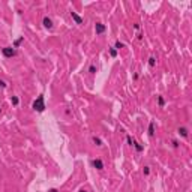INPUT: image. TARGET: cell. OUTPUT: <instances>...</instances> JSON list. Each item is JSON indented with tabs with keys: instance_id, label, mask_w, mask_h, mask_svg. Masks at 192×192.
<instances>
[{
	"instance_id": "6da1fadb",
	"label": "cell",
	"mask_w": 192,
	"mask_h": 192,
	"mask_svg": "<svg viewBox=\"0 0 192 192\" xmlns=\"http://www.w3.org/2000/svg\"><path fill=\"white\" fill-rule=\"evenodd\" d=\"M32 108L35 110V111H38V113H44L45 111V96L44 95H39L38 98H36L35 101H33V104H32Z\"/></svg>"
},
{
	"instance_id": "7a4b0ae2",
	"label": "cell",
	"mask_w": 192,
	"mask_h": 192,
	"mask_svg": "<svg viewBox=\"0 0 192 192\" xmlns=\"http://www.w3.org/2000/svg\"><path fill=\"white\" fill-rule=\"evenodd\" d=\"M2 54L5 56L6 59H12V57L17 56V50L14 47H3L2 48Z\"/></svg>"
},
{
	"instance_id": "3957f363",
	"label": "cell",
	"mask_w": 192,
	"mask_h": 192,
	"mask_svg": "<svg viewBox=\"0 0 192 192\" xmlns=\"http://www.w3.org/2000/svg\"><path fill=\"white\" fill-rule=\"evenodd\" d=\"M105 30H107V26H105L104 23H96L95 24V33H96V36L104 35V33H105Z\"/></svg>"
},
{
	"instance_id": "277c9868",
	"label": "cell",
	"mask_w": 192,
	"mask_h": 192,
	"mask_svg": "<svg viewBox=\"0 0 192 192\" xmlns=\"http://www.w3.org/2000/svg\"><path fill=\"white\" fill-rule=\"evenodd\" d=\"M92 165H93V168H96L98 171H102L104 170V162H102V159H99V158H95V159H92Z\"/></svg>"
},
{
	"instance_id": "5b68a950",
	"label": "cell",
	"mask_w": 192,
	"mask_h": 192,
	"mask_svg": "<svg viewBox=\"0 0 192 192\" xmlns=\"http://www.w3.org/2000/svg\"><path fill=\"white\" fill-rule=\"evenodd\" d=\"M42 26H44L47 30H53V27H54L53 20H51L50 17H44L42 18Z\"/></svg>"
},
{
	"instance_id": "8992f818",
	"label": "cell",
	"mask_w": 192,
	"mask_h": 192,
	"mask_svg": "<svg viewBox=\"0 0 192 192\" xmlns=\"http://www.w3.org/2000/svg\"><path fill=\"white\" fill-rule=\"evenodd\" d=\"M155 132H156V123H155V120H150L149 129H147V135L152 138V137H155Z\"/></svg>"
},
{
	"instance_id": "52a82bcc",
	"label": "cell",
	"mask_w": 192,
	"mask_h": 192,
	"mask_svg": "<svg viewBox=\"0 0 192 192\" xmlns=\"http://www.w3.org/2000/svg\"><path fill=\"white\" fill-rule=\"evenodd\" d=\"M177 134H179L182 138H188L189 137V129H188L186 126H180L179 129H177Z\"/></svg>"
},
{
	"instance_id": "ba28073f",
	"label": "cell",
	"mask_w": 192,
	"mask_h": 192,
	"mask_svg": "<svg viewBox=\"0 0 192 192\" xmlns=\"http://www.w3.org/2000/svg\"><path fill=\"white\" fill-rule=\"evenodd\" d=\"M71 17L74 18V21H75V23L77 24H83L84 23V20L81 17H80V15H78L77 12H74V11H71Z\"/></svg>"
},
{
	"instance_id": "9c48e42d",
	"label": "cell",
	"mask_w": 192,
	"mask_h": 192,
	"mask_svg": "<svg viewBox=\"0 0 192 192\" xmlns=\"http://www.w3.org/2000/svg\"><path fill=\"white\" fill-rule=\"evenodd\" d=\"M92 141H93V144H95V146H98V147H102V146H104V141H102L99 137H96V135H93V137H92Z\"/></svg>"
},
{
	"instance_id": "30bf717a",
	"label": "cell",
	"mask_w": 192,
	"mask_h": 192,
	"mask_svg": "<svg viewBox=\"0 0 192 192\" xmlns=\"http://www.w3.org/2000/svg\"><path fill=\"white\" fill-rule=\"evenodd\" d=\"M156 99H158V107H159V108H164V107H165V98H164L162 95H158V98H156Z\"/></svg>"
},
{
	"instance_id": "8fae6325",
	"label": "cell",
	"mask_w": 192,
	"mask_h": 192,
	"mask_svg": "<svg viewBox=\"0 0 192 192\" xmlns=\"http://www.w3.org/2000/svg\"><path fill=\"white\" fill-rule=\"evenodd\" d=\"M132 147H134V149H135V152H138V153H141V152L144 150V146H143V144H140V143H137V141L134 143V146H132Z\"/></svg>"
},
{
	"instance_id": "7c38bea8",
	"label": "cell",
	"mask_w": 192,
	"mask_h": 192,
	"mask_svg": "<svg viewBox=\"0 0 192 192\" xmlns=\"http://www.w3.org/2000/svg\"><path fill=\"white\" fill-rule=\"evenodd\" d=\"M23 41H24V36H21V38H18V39H15V41H14V45H12V47H14L15 50H17V48L20 47L21 44H23Z\"/></svg>"
},
{
	"instance_id": "4fadbf2b",
	"label": "cell",
	"mask_w": 192,
	"mask_h": 192,
	"mask_svg": "<svg viewBox=\"0 0 192 192\" xmlns=\"http://www.w3.org/2000/svg\"><path fill=\"white\" fill-rule=\"evenodd\" d=\"M108 51H110V56H111V57H117V54H119V51H117L114 47H110L108 48Z\"/></svg>"
},
{
	"instance_id": "5bb4252c",
	"label": "cell",
	"mask_w": 192,
	"mask_h": 192,
	"mask_svg": "<svg viewBox=\"0 0 192 192\" xmlns=\"http://www.w3.org/2000/svg\"><path fill=\"white\" fill-rule=\"evenodd\" d=\"M114 48L119 51V50H122V48H125V44L122 41H116V44H114Z\"/></svg>"
},
{
	"instance_id": "9a60e30c",
	"label": "cell",
	"mask_w": 192,
	"mask_h": 192,
	"mask_svg": "<svg viewBox=\"0 0 192 192\" xmlns=\"http://www.w3.org/2000/svg\"><path fill=\"white\" fill-rule=\"evenodd\" d=\"M96 72H98V68H96V65H90V66H89V74H90V75H95Z\"/></svg>"
},
{
	"instance_id": "2e32d148",
	"label": "cell",
	"mask_w": 192,
	"mask_h": 192,
	"mask_svg": "<svg viewBox=\"0 0 192 192\" xmlns=\"http://www.w3.org/2000/svg\"><path fill=\"white\" fill-rule=\"evenodd\" d=\"M11 104L17 107L18 104H20V98H18V96H11Z\"/></svg>"
},
{
	"instance_id": "e0dca14e",
	"label": "cell",
	"mask_w": 192,
	"mask_h": 192,
	"mask_svg": "<svg viewBox=\"0 0 192 192\" xmlns=\"http://www.w3.org/2000/svg\"><path fill=\"white\" fill-rule=\"evenodd\" d=\"M147 63H149V66H150V68H153V66L156 65V57L150 56V57H149V62H147Z\"/></svg>"
},
{
	"instance_id": "ac0fdd59",
	"label": "cell",
	"mask_w": 192,
	"mask_h": 192,
	"mask_svg": "<svg viewBox=\"0 0 192 192\" xmlns=\"http://www.w3.org/2000/svg\"><path fill=\"white\" fill-rule=\"evenodd\" d=\"M126 143H128V146H134V143H135V140H134V138L131 137V135H126Z\"/></svg>"
},
{
	"instance_id": "d6986e66",
	"label": "cell",
	"mask_w": 192,
	"mask_h": 192,
	"mask_svg": "<svg viewBox=\"0 0 192 192\" xmlns=\"http://www.w3.org/2000/svg\"><path fill=\"white\" fill-rule=\"evenodd\" d=\"M143 174H144V176H149V174H150V167H149V165L143 167Z\"/></svg>"
},
{
	"instance_id": "ffe728a7",
	"label": "cell",
	"mask_w": 192,
	"mask_h": 192,
	"mask_svg": "<svg viewBox=\"0 0 192 192\" xmlns=\"http://www.w3.org/2000/svg\"><path fill=\"white\" fill-rule=\"evenodd\" d=\"M0 87H3V89H6V87H8V84H6V81H3V80H0Z\"/></svg>"
},
{
	"instance_id": "44dd1931",
	"label": "cell",
	"mask_w": 192,
	"mask_h": 192,
	"mask_svg": "<svg viewBox=\"0 0 192 192\" xmlns=\"http://www.w3.org/2000/svg\"><path fill=\"white\" fill-rule=\"evenodd\" d=\"M171 143H173V147H176V149H177V147H179V146H180V144H179V141H177V140H173Z\"/></svg>"
},
{
	"instance_id": "7402d4cb",
	"label": "cell",
	"mask_w": 192,
	"mask_h": 192,
	"mask_svg": "<svg viewBox=\"0 0 192 192\" xmlns=\"http://www.w3.org/2000/svg\"><path fill=\"white\" fill-rule=\"evenodd\" d=\"M65 114L68 116V117H72V113H71V110H65Z\"/></svg>"
},
{
	"instance_id": "603a6c76",
	"label": "cell",
	"mask_w": 192,
	"mask_h": 192,
	"mask_svg": "<svg viewBox=\"0 0 192 192\" xmlns=\"http://www.w3.org/2000/svg\"><path fill=\"white\" fill-rule=\"evenodd\" d=\"M140 27H141V26H140L138 23H135V24H134V29H135V30H140Z\"/></svg>"
},
{
	"instance_id": "cb8c5ba5",
	"label": "cell",
	"mask_w": 192,
	"mask_h": 192,
	"mask_svg": "<svg viewBox=\"0 0 192 192\" xmlns=\"http://www.w3.org/2000/svg\"><path fill=\"white\" fill-rule=\"evenodd\" d=\"M137 39H138V41H143V35H141V33H140V35H137Z\"/></svg>"
},
{
	"instance_id": "d4e9b609",
	"label": "cell",
	"mask_w": 192,
	"mask_h": 192,
	"mask_svg": "<svg viewBox=\"0 0 192 192\" xmlns=\"http://www.w3.org/2000/svg\"><path fill=\"white\" fill-rule=\"evenodd\" d=\"M138 78H140V74H134V80H135V81H137Z\"/></svg>"
},
{
	"instance_id": "484cf974",
	"label": "cell",
	"mask_w": 192,
	"mask_h": 192,
	"mask_svg": "<svg viewBox=\"0 0 192 192\" xmlns=\"http://www.w3.org/2000/svg\"><path fill=\"white\" fill-rule=\"evenodd\" d=\"M48 192H59V191H57L56 188H53V189H50V191H48Z\"/></svg>"
},
{
	"instance_id": "4316f807",
	"label": "cell",
	"mask_w": 192,
	"mask_h": 192,
	"mask_svg": "<svg viewBox=\"0 0 192 192\" xmlns=\"http://www.w3.org/2000/svg\"><path fill=\"white\" fill-rule=\"evenodd\" d=\"M80 192H89L87 189H80Z\"/></svg>"
},
{
	"instance_id": "83f0119b",
	"label": "cell",
	"mask_w": 192,
	"mask_h": 192,
	"mask_svg": "<svg viewBox=\"0 0 192 192\" xmlns=\"http://www.w3.org/2000/svg\"><path fill=\"white\" fill-rule=\"evenodd\" d=\"M0 114H2V107H0Z\"/></svg>"
}]
</instances>
